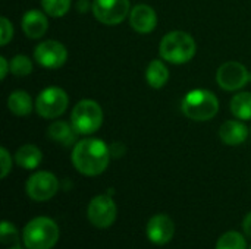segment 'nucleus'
<instances>
[{"mask_svg": "<svg viewBox=\"0 0 251 249\" xmlns=\"http://www.w3.org/2000/svg\"><path fill=\"white\" fill-rule=\"evenodd\" d=\"M87 216L94 227L106 229L115 223L118 216V207L109 194L97 195L90 201Z\"/></svg>", "mask_w": 251, "mask_h": 249, "instance_id": "7", "label": "nucleus"}, {"mask_svg": "<svg viewBox=\"0 0 251 249\" xmlns=\"http://www.w3.org/2000/svg\"><path fill=\"white\" fill-rule=\"evenodd\" d=\"M25 189L31 200L37 203L49 201L56 195L59 189V181L50 172H37L29 176Z\"/></svg>", "mask_w": 251, "mask_h": 249, "instance_id": "9", "label": "nucleus"}, {"mask_svg": "<svg viewBox=\"0 0 251 249\" xmlns=\"http://www.w3.org/2000/svg\"><path fill=\"white\" fill-rule=\"evenodd\" d=\"M216 249H247V244L241 233L231 230V232L224 233L218 239Z\"/></svg>", "mask_w": 251, "mask_h": 249, "instance_id": "21", "label": "nucleus"}, {"mask_svg": "<svg viewBox=\"0 0 251 249\" xmlns=\"http://www.w3.org/2000/svg\"><path fill=\"white\" fill-rule=\"evenodd\" d=\"M129 25L134 31L140 34L151 32L157 25V15L156 10L149 4H137L131 9L129 13Z\"/></svg>", "mask_w": 251, "mask_h": 249, "instance_id": "13", "label": "nucleus"}, {"mask_svg": "<svg viewBox=\"0 0 251 249\" xmlns=\"http://www.w3.org/2000/svg\"><path fill=\"white\" fill-rule=\"evenodd\" d=\"M7 249H22L19 245H13V247H10V248H7Z\"/></svg>", "mask_w": 251, "mask_h": 249, "instance_id": "30", "label": "nucleus"}, {"mask_svg": "<svg viewBox=\"0 0 251 249\" xmlns=\"http://www.w3.org/2000/svg\"><path fill=\"white\" fill-rule=\"evenodd\" d=\"M41 160H43L41 150L34 144H24L22 147L18 148L15 154L16 164L25 170H34L35 167L40 166Z\"/></svg>", "mask_w": 251, "mask_h": 249, "instance_id": "17", "label": "nucleus"}, {"mask_svg": "<svg viewBox=\"0 0 251 249\" xmlns=\"http://www.w3.org/2000/svg\"><path fill=\"white\" fill-rule=\"evenodd\" d=\"M47 135L51 141H54L63 147H71L78 142L76 139H78L79 134L75 131L72 123H68L65 120H56L49 126Z\"/></svg>", "mask_w": 251, "mask_h": 249, "instance_id": "16", "label": "nucleus"}, {"mask_svg": "<svg viewBox=\"0 0 251 249\" xmlns=\"http://www.w3.org/2000/svg\"><path fill=\"white\" fill-rule=\"evenodd\" d=\"M10 72V62H7L6 57H0V79H4L6 75Z\"/></svg>", "mask_w": 251, "mask_h": 249, "instance_id": "27", "label": "nucleus"}, {"mask_svg": "<svg viewBox=\"0 0 251 249\" xmlns=\"http://www.w3.org/2000/svg\"><path fill=\"white\" fill-rule=\"evenodd\" d=\"M250 81V73L247 68L235 60L225 62L219 66L216 72V82L225 91L241 90Z\"/></svg>", "mask_w": 251, "mask_h": 249, "instance_id": "10", "label": "nucleus"}, {"mask_svg": "<svg viewBox=\"0 0 251 249\" xmlns=\"http://www.w3.org/2000/svg\"><path fill=\"white\" fill-rule=\"evenodd\" d=\"M250 82H251V73H250Z\"/></svg>", "mask_w": 251, "mask_h": 249, "instance_id": "31", "label": "nucleus"}, {"mask_svg": "<svg viewBox=\"0 0 251 249\" xmlns=\"http://www.w3.org/2000/svg\"><path fill=\"white\" fill-rule=\"evenodd\" d=\"M76 7H78V10L79 12H82V13H85L90 7H93V1L90 3L88 0H78V4H76Z\"/></svg>", "mask_w": 251, "mask_h": 249, "instance_id": "29", "label": "nucleus"}, {"mask_svg": "<svg viewBox=\"0 0 251 249\" xmlns=\"http://www.w3.org/2000/svg\"><path fill=\"white\" fill-rule=\"evenodd\" d=\"M21 26H22L24 34L28 38H32V40L41 38L49 29V21H47L46 12H41L37 9H31L25 12L21 21Z\"/></svg>", "mask_w": 251, "mask_h": 249, "instance_id": "14", "label": "nucleus"}, {"mask_svg": "<svg viewBox=\"0 0 251 249\" xmlns=\"http://www.w3.org/2000/svg\"><path fill=\"white\" fill-rule=\"evenodd\" d=\"M219 136L226 145H241L249 136V128L241 120H226L219 128Z\"/></svg>", "mask_w": 251, "mask_h": 249, "instance_id": "15", "label": "nucleus"}, {"mask_svg": "<svg viewBox=\"0 0 251 249\" xmlns=\"http://www.w3.org/2000/svg\"><path fill=\"white\" fill-rule=\"evenodd\" d=\"M146 79L151 88L159 90V88L165 87V84L169 79V70H168L166 65L159 59L151 60L146 70Z\"/></svg>", "mask_w": 251, "mask_h": 249, "instance_id": "19", "label": "nucleus"}, {"mask_svg": "<svg viewBox=\"0 0 251 249\" xmlns=\"http://www.w3.org/2000/svg\"><path fill=\"white\" fill-rule=\"evenodd\" d=\"M7 109L15 116H28L32 112V109H34V103H32L31 95L26 91L16 90V91L9 94Z\"/></svg>", "mask_w": 251, "mask_h": 249, "instance_id": "18", "label": "nucleus"}, {"mask_svg": "<svg viewBox=\"0 0 251 249\" xmlns=\"http://www.w3.org/2000/svg\"><path fill=\"white\" fill-rule=\"evenodd\" d=\"M59 227L49 217L32 219L22 232L26 249H51L59 241Z\"/></svg>", "mask_w": 251, "mask_h": 249, "instance_id": "4", "label": "nucleus"}, {"mask_svg": "<svg viewBox=\"0 0 251 249\" xmlns=\"http://www.w3.org/2000/svg\"><path fill=\"white\" fill-rule=\"evenodd\" d=\"M197 51L194 38L184 31L168 32L159 45L160 57L174 65H184L190 62Z\"/></svg>", "mask_w": 251, "mask_h": 249, "instance_id": "2", "label": "nucleus"}, {"mask_svg": "<svg viewBox=\"0 0 251 249\" xmlns=\"http://www.w3.org/2000/svg\"><path fill=\"white\" fill-rule=\"evenodd\" d=\"M71 123L79 135H91L103 125V110L94 100H81L72 109Z\"/></svg>", "mask_w": 251, "mask_h": 249, "instance_id": "5", "label": "nucleus"}, {"mask_svg": "<svg viewBox=\"0 0 251 249\" xmlns=\"http://www.w3.org/2000/svg\"><path fill=\"white\" fill-rule=\"evenodd\" d=\"M13 37V26L4 16L0 18V45H6Z\"/></svg>", "mask_w": 251, "mask_h": 249, "instance_id": "25", "label": "nucleus"}, {"mask_svg": "<svg viewBox=\"0 0 251 249\" xmlns=\"http://www.w3.org/2000/svg\"><path fill=\"white\" fill-rule=\"evenodd\" d=\"M0 241L3 245H19L18 229L9 222H3L0 227Z\"/></svg>", "mask_w": 251, "mask_h": 249, "instance_id": "24", "label": "nucleus"}, {"mask_svg": "<svg viewBox=\"0 0 251 249\" xmlns=\"http://www.w3.org/2000/svg\"><path fill=\"white\" fill-rule=\"evenodd\" d=\"M182 113L194 122H207L219 112V100L209 90H193L185 94L181 103Z\"/></svg>", "mask_w": 251, "mask_h": 249, "instance_id": "3", "label": "nucleus"}, {"mask_svg": "<svg viewBox=\"0 0 251 249\" xmlns=\"http://www.w3.org/2000/svg\"><path fill=\"white\" fill-rule=\"evenodd\" d=\"M250 249H251V247H250Z\"/></svg>", "mask_w": 251, "mask_h": 249, "instance_id": "32", "label": "nucleus"}, {"mask_svg": "<svg viewBox=\"0 0 251 249\" xmlns=\"http://www.w3.org/2000/svg\"><path fill=\"white\" fill-rule=\"evenodd\" d=\"M175 235V223L168 214H156L147 223V238L154 245H166Z\"/></svg>", "mask_w": 251, "mask_h": 249, "instance_id": "12", "label": "nucleus"}, {"mask_svg": "<svg viewBox=\"0 0 251 249\" xmlns=\"http://www.w3.org/2000/svg\"><path fill=\"white\" fill-rule=\"evenodd\" d=\"M231 113L240 120H251V92H238L231 100Z\"/></svg>", "mask_w": 251, "mask_h": 249, "instance_id": "20", "label": "nucleus"}, {"mask_svg": "<svg viewBox=\"0 0 251 249\" xmlns=\"http://www.w3.org/2000/svg\"><path fill=\"white\" fill-rule=\"evenodd\" d=\"M41 6L49 16L62 18L71 9V0H41Z\"/></svg>", "mask_w": 251, "mask_h": 249, "instance_id": "22", "label": "nucleus"}, {"mask_svg": "<svg viewBox=\"0 0 251 249\" xmlns=\"http://www.w3.org/2000/svg\"><path fill=\"white\" fill-rule=\"evenodd\" d=\"M243 230L249 238H251V213H249L243 220Z\"/></svg>", "mask_w": 251, "mask_h": 249, "instance_id": "28", "label": "nucleus"}, {"mask_svg": "<svg viewBox=\"0 0 251 249\" xmlns=\"http://www.w3.org/2000/svg\"><path fill=\"white\" fill-rule=\"evenodd\" d=\"M34 59L43 68L57 69L65 65L68 59V50L62 43L56 40H46L35 47Z\"/></svg>", "mask_w": 251, "mask_h": 249, "instance_id": "11", "label": "nucleus"}, {"mask_svg": "<svg viewBox=\"0 0 251 249\" xmlns=\"http://www.w3.org/2000/svg\"><path fill=\"white\" fill-rule=\"evenodd\" d=\"M250 131H251V129H250Z\"/></svg>", "mask_w": 251, "mask_h": 249, "instance_id": "33", "label": "nucleus"}, {"mask_svg": "<svg viewBox=\"0 0 251 249\" xmlns=\"http://www.w3.org/2000/svg\"><path fill=\"white\" fill-rule=\"evenodd\" d=\"M69 104V97L59 87L43 90L35 100V110L44 119H56L65 113Z\"/></svg>", "mask_w": 251, "mask_h": 249, "instance_id": "6", "label": "nucleus"}, {"mask_svg": "<svg viewBox=\"0 0 251 249\" xmlns=\"http://www.w3.org/2000/svg\"><path fill=\"white\" fill-rule=\"evenodd\" d=\"M110 157V147L97 138L78 141L72 150V163L84 176L101 175L107 169Z\"/></svg>", "mask_w": 251, "mask_h": 249, "instance_id": "1", "label": "nucleus"}, {"mask_svg": "<svg viewBox=\"0 0 251 249\" xmlns=\"http://www.w3.org/2000/svg\"><path fill=\"white\" fill-rule=\"evenodd\" d=\"M32 72V62L24 54H16L10 60V73L15 76H26Z\"/></svg>", "mask_w": 251, "mask_h": 249, "instance_id": "23", "label": "nucleus"}, {"mask_svg": "<svg viewBox=\"0 0 251 249\" xmlns=\"http://www.w3.org/2000/svg\"><path fill=\"white\" fill-rule=\"evenodd\" d=\"M0 167H1L0 176H1V179H4L9 175V172L12 170V157H10L9 151L3 147L0 148Z\"/></svg>", "mask_w": 251, "mask_h": 249, "instance_id": "26", "label": "nucleus"}, {"mask_svg": "<svg viewBox=\"0 0 251 249\" xmlns=\"http://www.w3.org/2000/svg\"><path fill=\"white\" fill-rule=\"evenodd\" d=\"M129 0H93V15L103 25H118L131 12Z\"/></svg>", "mask_w": 251, "mask_h": 249, "instance_id": "8", "label": "nucleus"}]
</instances>
